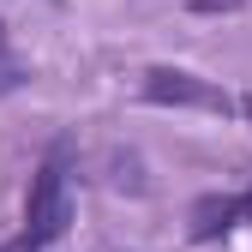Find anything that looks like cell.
I'll use <instances>...</instances> for the list:
<instances>
[{"label": "cell", "mask_w": 252, "mask_h": 252, "mask_svg": "<svg viewBox=\"0 0 252 252\" xmlns=\"http://www.w3.org/2000/svg\"><path fill=\"white\" fill-rule=\"evenodd\" d=\"M72 222V186H66V156H48V162L30 174V198H24V240L30 246H54Z\"/></svg>", "instance_id": "cell-1"}, {"label": "cell", "mask_w": 252, "mask_h": 252, "mask_svg": "<svg viewBox=\"0 0 252 252\" xmlns=\"http://www.w3.org/2000/svg\"><path fill=\"white\" fill-rule=\"evenodd\" d=\"M144 102H162V108H210V114H228V90H216L198 72H180V66H150L144 72Z\"/></svg>", "instance_id": "cell-2"}, {"label": "cell", "mask_w": 252, "mask_h": 252, "mask_svg": "<svg viewBox=\"0 0 252 252\" xmlns=\"http://www.w3.org/2000/svg\"><path fill=\"white\" fill-rule=\"evenodd\" d=\"M240 222H252V192H210L192 204V240H222Z\"/></svg>", "instance_id": "cell-3"}, {"label": "cell", "mask_w": 252, "mask_h": 252, "mask_svg": "<svg viewBox=\"0 0 252 252\" xmlns=\"http://www.w3.org/2000/svg\"><path fill=\"white\" fill-rule=\"evenodd\" d=\"M18 54H12V42H6V24H0V96H6V90H18Z\"/></svg>", "instance_id": "cell-4"}]
</instances>
